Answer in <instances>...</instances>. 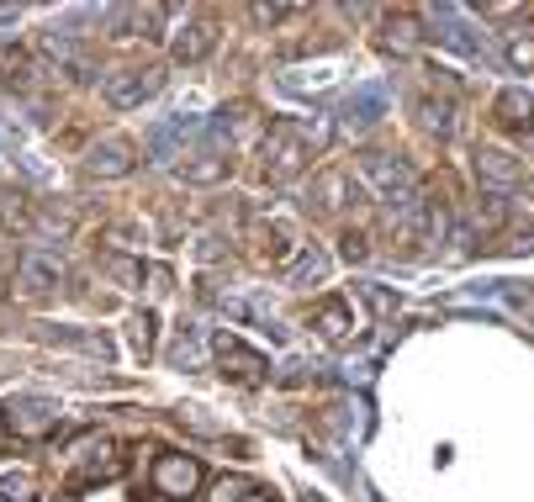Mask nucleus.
Returning <instances> with one entry per match:
<instances>
[{
  "mask_svg": "<svg viewBox=\"0 0 534 502\" xmlns=\"http://www.w3.org/2000/svg\"><path fill=\"white\" fill-rule=\"evenodd\" d=\"M355 291H360V302L371 307L376 318H392V312H397V296L392 291H381V286H355Z\"/></svg>",
  "mask_w": 534,
  "mask_h": 502,
  "instance_id": "nucleus-27",
  "label": "nucleus"
},
{
  "mask_svg": "<svg viewBox=\"0 0 534 502\" xmlns=\"http://www.w3.org/2000/svg\"><path fill=\"white\" fill-rule=\"evenodd\" d=\"M307 502H323V497H307Z\"/></svg>",
  "mask_w": 534,
  "mask_h": 502,
  "instance_id": "nucleus-36",
  "label": "nucleus"
},
{
  "mask_svg": "<svg viewBox=\"0 0 534 502\" xmlns=\"http://www.w3.org/2000/svg\"><path fill=\"white\" fill-rule=\"evenodd\" d=\"M254 254L265 259V265H291V254H297V244H291V233L281 228V222H260L254 228Z\"/></svg>",
  "mask_w": 534,
  "mask_h": 502,
  "instance_id": "nucleus-14",
  "label": "nucleus"
},
{
  "mask_svg": "<svg viewBox=\"0 0 534 502\" xmlns=\"http://www.w3.org/2000/svg\"><path fill=\"white\" fill-rule=\"evenodd\" d=\"M159 16L164 6H117L106 11V27H112V37H159Z\"/></svg>",
  "mask_w": 534,
  "mask_h": 502,
  "instance_id": "nucleus-12",
  "label": "nucleus"
},
{
  "mask_svg": "<svg viewBox=\"0 0 534 502\" xmlns=\"http://www.w3.org/2000/svg\"><path fill=\"white\" fill-rule=\"evenodd\" d=\"M508 307L519 318H529V333H534V291H508Z\"/></svg>",
  "mask_w": 534,
  "mask_h": 502,
  "instance_id": "nucleus-32",
  "label": "nucleus"
},
{
  "mask_svg": "<svg viewBox=\"0 0 534 502\" xmlns=\"http://www.w3.org/2000/svg\"><path fill=\"white\" fill-rule=\"evenodd\" d=\"M217 360H223V376L238 386H260L265 381V355H254L249 344H238L233 333H217Z\"/></svg>",
  "mask_w": 534,
  "mask_h": 502,
  "instance_id": "nucleus-7",
  "label": "nucleus"
},
{
  "mask_svg": "<svg viewBox=\"0 0 534 502\" xmlns=\"http://www.w3.org/2000/svg\"><path fill=\"white\" fill-rule=\"evenodd\" d=\"M196 487H201V466H196L191 455H164L159 466H154V492L159 497L186 502V497H196Z\"/></svg>",
  "mask_w": 534,
  "mask_h": 502,
  "instance_id": "nucleus-6",
  "label": "nucleus"
},
{
  "mask_svg": "<svg viewBox=\"0 0 534 502\" xmlns=\"http://www.w3.org/2000/svg\"><path fill=\"white\" fill-rule=\"evenodd\" d=\"M260 159H265V180H291L307 170L312 159V133L307 122H270V133L260 138Z\"/></svg>",
  "mask_w": 534,
  "mask_h": 502,
  "instance_id": "nucleus-1",
  "label": "nucleus"
},
{
  "mask_svg": "<svg viewBox=\"0 0 534 502\" xmlns=\"http://www.w3.org/2000/svg\"><path fill=\"white\" fill-rule=\"evenodd\" d=\"M133 344H138V355H149V349H154V318H149V312L133 318Z\"/></svg>",
  "mask_w": 534,
  "mask_h": 502,
  "instance_id": "nucleus-30",
  "label": "nucleus"
},
{
  "mask_svg": "<svg viewBox=\"0 0 534 502\" xmlns=\"http://www.w3.org/2000/svg\"><path fill=\"white\" fill-rule=\"evenodd\" d=\"M244 497H249V481L244 476H223L212 487V502H244Z\"/></svg>",
  "mask_w": 534,
  "mask_h": 502,
  "instance_id": "nucleus-28",
  "label": "nucleus"
},
{
  "mask_svg": "<svg viewBox=\"0 0 534 502\" xmlns=\"http://www.w3.org/2000/svg\"><path fill=\"white\" fill-rule=\"evenodd\" d=\"M133 154H138V148H133V138H122V133H106V138H101V143L85 154V170L96 175V180H122V175L138 164Z\"/></svg>",
  "mask_w": 534,
  "mask_h": 502,
  "instance_id": "nucleus-5",
  "label": "nucleus"
},
{
  "mask_svg": "<svg viewBox=\"0 0 534 502\" xmlns=\"http://www.w3.org/2000/svg\"><path fill=\"white\" fill-rule=\"evenodd\" d=\"M244 502H275V492H249Z\"/></svg>",
  "mask_w": 534,
  "mask_h": 502,
  "instance_id": "nucleus-34",
  "label": "nucleus"
},
{
  "mask_svg": "<svg viewBox=\"0 0 534 502\" xmlns=\"http://www.w3.org/2000/svg\"><path fill=\"white\" fill-rule=\"evenodd\" d=\"M365 254H371V238H365L360 228H349L344 233V259H365Z\"/></svg>",
  "mask_w": 534,
  "mask_h": 502,
  "instance_id": "nucleus-31",
  "label": "nucleus"
},
{
  "mask_svg": "<svg viewBox=\"0 0 534 502\" xmlns=\"http://www.w3.org/2000/svg\"><path fill=\"white\" fill-rule=\"evenodd\" d=\"M344 201H355V180H349L344 170H323L318 180H312V191H307V207H318V212H339Z\"/></svg>",
  "mask_w": 534,
  "mask_h": 502,
  "instance_id": "nucleus-13",
  "label": "nucleus"
},
{
  "mask_svg": "<svg viewBox=\"0 0 534 502\" xmlns=\"http://www.w3.org/2000/svg\"><path fill=\"white\" fill-rule=\"evenodd\" d=\"M43 53L59 64V74H69V80H96V59H90V53H85L69 32L48 27V32H43Z\"/></svg>",
  "mask_w": 534,
  "mask_h": 502,
  "instance_id": "nucleus-8",
  "label": "nucleus"
},
{
  "mask_svg": "<svg viewBox=\"0 0 534 502\" xmlns=\"http://www.w3.org/2000/svg\"><path fill=\"white\" fill-rule=\"evenodd\" d=\"M376 111H381V96L376 90H360V96H349V106H344V127H371Z\"/></svg>",
  "mask_w": 534,
  "mask_h": 502,
  "instance_id": "nucleus-23",
  "label": "nucleus"
},
{
  "mask_svg": "<svg viewBox=\"0 0 534 502\" xmlns=\"http://www.w3.org/2000/svg\"><path fill=\"white\" fill-rule=\"evenodd\" d=\"M186 133H196V122L191 117H170V122L149 127V138H143V143H149V154L164 164V159H175V148H180V138H186Z\"/></svg>",
  "mask_w": 534,
  "mask_h": 502,
  "instance_id": "nucleus-16",
  "label": "nucleus"
},
{
  "mask_svg": "<svg viewBox=\"0 0 534 502\" xmlns=\"http://www.w3.org/2000/svg\"><path fill=\"white\" fill-rule=\"evenodd\" d=\"M106 275L122 281V286H138L143 281V265H138V259H127V254H106Z\"/></svg>",
  "mask_w": 534,
  "mask_h": 502,
  "instance_id": "nucleus-25",
  "label": "nucleus"
},
{
  "mask_svg": "<svg viewBox=\"0 0 534 502\" xmlns=\"http://www.w3.org/2000/svg\"><path fill=\"white\" fill-rule=\"evenodd\" d=\"M476 180L492 185V191H508V185L524 180V159H513L508 148H476Z\"/></svg>",
  "mask_w": 534,
  "mask_h": 502,
  "instance_id": "nucleus-10",
  "label": "nucleus"
},
{
  "mask_svg": "<svg viewBox=\"0 0 534 502\" xmlns=\"http://www.w3.org/2000/svg\"><path fill=\"white\" fill-rule=\"evenodd\" d=\"M11 429L22 434V439H43L59 429V407L43 402V397H32V402H16L11 407Z\"/></svg>",
  "mask_w": 534,
  "mask_h": 502,
  "instance_id": "nucleus-11",
  "label": "nucleus"
},
{
  "mask_svg": "<svg viewBox=\"0 0 534 502\" xmlns=\"http://www.w3.org/2000/svg\"><path fill=\"white\" fill-rule=\"evenodd\" d=\"M492 127H503V133H513L519 143H534V101H529V90H497V101H492Z\"/></svg>",
  "mask_w": 534,
  "mask_h": 502,
  "instance_id": "nucleus-4",
  "label": "nucleus"
},
{
  "mask_svg": "<svg viewBox=\"0 0 534 502\" xmlns=\"http://www.w3.org/2000/svg\"><path fill=\"white\" fill-rule=\"evenodd\" d=\"M418 127H423V133H434V138H445L450 133V101H429V96H423L418 101Z\"/></svg>",
  "mask_w": 534,
  "mask_h": 502,
  "instance_id": "nucleus-24",
  "label": "nucleus"
},
{
  "mask_svg": "<svg viewBox=\"0 0 534 502\" xmlns=\"http://www.w3.org/2000/svg\"><path fill=\"white\" fill-rule=\"evenodd\" d=\"M212 48H217V16H212V11H201L196 22L180 27V37L170 43V59H175V64H201Z\"/></svg>",
  "mask_w": 534,
  "mask_h": 502,
  "instance_id": "nucleus-9",
  "label": "nucleus"
},
{
  "mask_svg": "<svg viewBox=\"0 0 534 502\" xmlns=\"http://www.w3.org/2000/svg\"><path fill=\"white\" fill-rule=\"evenodd\" d=\"M0 228H6V233H27V228H32L27 201L16 196V191H6V185H0Z\"/></svg>",
  "mask_w": 534,
  "mask_h": 502,
  "instance_id": "nucleus-21",
  "label": "nucleus"
},
{
  "mask_svg": "<svg viewBox=\"0 0 534 502\" xmlns=\"http://www.w3.org/2000/svg\"><path fill=\"white\" fill-rule=\"evenodd\" d=\"M323 275H328V254L302 244L297 254H291V265H286V286H312V281H323Z\"/></svg>",
  "mask_w": 534,
  "mask_h": 502,
  "instance_id": "nucleus-18",
  "label": "nucleus"
},
{
  "mask_svg": "<svg viewBox=\"0 0 534 502\" xmlns=\"http://www.w3.org/2000/svg\"><path fill=\"white\" fill-rule=\"evenodd\" d=\"M59 281H64V259H59V254L32 249V254H22V265H16L11 291L22 296V302H43V296L59 291Z\"/></svg>",
  "mask_w": 534,
  "mask_h": 502,
  "instance_id": "nucleus-2",
  "label": "nucleus"
},
{
  "mask_svg": "<svg viewBox=\"0 0 534 502\" xmlns=\"http://www.w3.org/2000/svg\"><path fill=\"white\" fill-rule=\"evenodd\" d=\"M53 502H75V492H59V497H53Z\"/></svg>",
  "mask_w": 534,
  "mask_h": 502,
  "instance_id": "nucleus-35",
  "label": "nucleus"
},
{
  "mask_svg": "<svg viewBox=\"0 0 534 502\" xmlns=\"http://www.w3.org/2000/svg\"><path fill=\"white\" fill-rule=\"evenodd\" d=\"M0 85L16 90V96H27V90H32V59L22 48H11V43H0Z\"/></svg>",
  "mask_w": 534,
  "mask_h": 502,
  "instance_id": "nucleus-19",
  "label": "nucleus"
},
{
  "mask_svg": "<svg viewBox=\"0 0 534 502\" xmlns=\"http://www.w3.org/2000/svg\"><path fill=\"white\" fill-rule=\"evenodd\" d=\"M312 323H318V333L323 339H349V328H355V318H349V302L344 296H323L318 302V312H312Z\"/></svg>",
  "mask_w": 534,
  "mask_h": 502,
  "instance_id": "nucleus-15",
  "label": "nucleus"
},
{
  "mask_svg": "<svg viewBox=\"0 0 534 502\" xmlns=\"http://www.w3.org/2000/svg\"><path fill=\"white\" fill-rule=\"evenodd\" d=\"M159 85H164V69H159V64H133V69H117L112 80H106V106L133 111V106H143L149 96H159Z\"/></svg>",
  "mask_w": 534,
  "mask_h": 502,
  "instance_id": "nucleus-3",
  "label": "nucleus"
},
{
  "mask_svg": "<svg viewBox=\"0 0 534 502\" xmlns=\"http://www.w3.org/2000/svg\"><path fill=\"white\" fill-rule=\"evenodd\" d=\"M0 497L6 502H32V476L27 471H6L0 476Z\"/></svg>",
  "mask_w": 534,
  "mask_h": 502,
  "instance_id": "nucleus-26",
  "label": "nucleus"
},
{
  "mask_svg": "<svg viewBox=\"0 0 534 502\" xmlns=\"http://www.w3.org/2000/svg\"><path fill=\"white\" fill-rule=\"evenodd\" d=\"M43 344H64V349H85V355H101L112 360V344L101 339V333H75V328H32Z\"/></svg>",
  "mask_w": 534,
  "mask_h": 502,
  "instance_id": "nucleus-17",
  "label": "nucleus"
},
{
  "mask_svg": "<svg viewBox=\"0 0 534 502\" xmlns=\"http://www.w3.org/2000/svg\"><path fill=\"white\" fill-rule=\"evenodd\" d=\"M508 64L513 69H534V37H513V43H508Z\"/></svg>",
  "mask_w": 534,
  "mask_h": 502,
  "instance_id": "nucleus-29",
  "label": "nucleus"
},
{
  "mask_svg": "<svg viewBox=\"0 0 534 502\" xmlns=\"http://www.w3.org/2000/svg\"><path fill=\"white\" fill-rule=\"evenodd\" d=\"M392 53H413V43H418V22H413V11H392L386 16V37H381Z\"/></svg>",
  "mask_w": 534,
  "mask_h": 502,
  "instance_id": "nucleus-20",
  "label": "nucleus"
},
{
  "mask_svg": "<svg viewBox=\"0 0 534 502\" xmlns=\"http://www.w3.org/2000/svg\"><path fill=\"white\" fill-rule=\"evenodd\" d=\"M249 16H254V22H281V16H286V11H281V6H254Z\"/></svg>",
  "mask_w": 534,
  "mask_h": 502,
  "instance_id": "nucleus-33",
  "label": "nucleus"
},
{
  "mask_svg": "<svg viewBox=\"0 0 534 502\" xmlns=\"http://www.w3.org/2000/svg\"><path fill=\"white\" fill-rule=\"evenodd\" d=\"M180 175H186L191 185H217V180L228 175V159H217V154H196Z\"/></svg>",
  "mask_w": 534,
  "mask_h": 502,
  "instance_id": "nucleus-22",
  "label": "nucleus"
}]
</instances>
